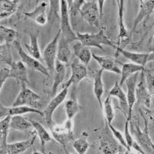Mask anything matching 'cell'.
<instances>
[{
	"label": "cell",
	"instance_id": "obj_13",
	"mask_svg": "<svg viewBox=\"0 0 154 154\" xmlns=\"http://www.w3.org/2000/svg\"><path fill=\"white\" fill-rule=\"evenodd\" d=\"M26 113H35L40 115L44 117L43 112L40 111L38 109L30 107L28 106H12L11 108L5 107L1 104L0 108V116L1 119H3L7 116H16V115H23Z\"/></svg>",
	"mask_w": 154,
	"mask_h": 154
},
{
	"label": "cell",
	"instance_id": "obj_17",
	"mask_svg": "<svg viewBox=\"0 0 154 154\" xmlns=\"http://www.w3.org/2000/svg\"><path fill=\"white\" fill-rule=\"evenodd\" d=\"M47 6V2H42L37 5L34 10L29 12H24V15L26 17L34 20L37 24L44 26L48 22V16L46 13Z\"/></svg>",
	"mask_w": 154,
	"mask_h": 154
},
{
	"label": "cell",
	"instance_id": "obj_44",
	"mask_svg": "<svg viewBox=\"0 0 154 154\" xmlns=\"http://www.w3.org/2000/svg\"><path fill=\"white\" fill-rule=\"evenodd\" d=\"M99 4V10H100V19H102L103 16V5L105 1L103 0H100V1H97Z\"/></svg>",
	"mask_w": 154,
	"mask_h": 154
},
{
	"label": "cell",
	"instance_id": "obj_11",
	"mask_svg": "<svg viewBox=\"0 0 154 154\" xmlns=\"http://www.w3.org/2000/svg\"><path fill=\"white\" fill-rule=\"evenodd\" d=\"M131 130L136 136L137 143L140 144V147H143L146 150V153H153V143L149 139L147 130L143 132L141 131L140 129V124L137 120L131 123Z\"/></svg>",
	"mask_w": 154,
	"mask_h": 154
},
{
	"label": "cell",
	"instance_id": "obj_16",
	"mask_svg": "<svg viewBox=\"0 0 154 154\" xmlns=\"http://www.w3.org/2000/svg\"><path fill=\"white\" fill-rule=\"evenodd\" d=\"M116 53L119 54H122L124 57L133 62V63L137 64V65L145 67L146 64L148 62H150L153 60V53H132L129 51H126L123 49L118 48L116 49Z\"/></svg>",
	"mask_w": 154,
	"mask_h": 154
},
{
	"label": "cell",
	"instance_id": "obj_4",
	"mask_svg": "<svg viewBox=\"0 0 154 154\" xmlns=\"http://www.w3.org/2000/svg\"><path fill=\"white\" fill-rule=\"evenodd\" d=\"M60 29L62 35L65 37L69 43L78 40L76 33L73 31L70 23L67 2L65 0L60 1Z\"/></svg>",
	"mask_w": 154,
	"mask_h": 154
},
{
	"label": "cell",
	"instance_id": "obj_2",
	"mask_svg": "<svg viewBox=\"0 0 154 154\" xmlns=\"http://www.w3.org/2000/svg\"><path fill=\"white\" fill-rule=\"evenodd\" d=\"M78 41L81 42L83 46L89 47H96L104 51L102 46H108L116 49L117 46H115L109 38L105 35L103 29H100L97 33H80L76 32Z\"/></svg>",
	"mask_w": 154,
	"mask_h": 154
},
{
	"label": "cell",
	"instance_id": "obj_28",
	"mask_svg": "<svg viewBox=\"0 0 154 154\" xmlns=\"http://www.w3.org/2000/svg\"><path fill=\"white\" fill-rule=\"evenodd\" d=\"M73 51L75 56L79 59V61L85 66H88V64L91 60L92 53L86 46H83L79 41H77L73 44Z\"/></svg>",
	"mask_w": 154,
	"mask_h": 154
},
{
	"label": "cell",
	"instance_id": "obj_3",
	"mask_svg": "<svg viewBox=\"0 0 154 154\" xmlns=\"http://www.w3.org/2000/svg\"><path fill=\"white\" fill-rule=\"evenodd\" d=\"M72 128H73L72 120L69 119L65 123L60 125H55L51 128V133L53 138L63 146L66 153H68L66 149L67 144L75 140Z\"/></svg>",
	"mask_w": 154,
	"mask_h": 154
},
{
	"label": "cell",
	"instance_id": "obj_1",
	"mask_svg": "<svg viewBox=\"0 0 154 154\" xmlns=\"http://www.w3.org/2000/svg\"><path fill=\"white\" fill-rule=\"evenodd\" d=\"M100 138V150L105 154L124 153L126 150L113 137L112 131L108 126V123L106 120L105 127L100 130L99 133Z\"/></svg>",
	"mask_w": 154,
	"mask_h": 154
},
{
	"label": "cell",
	"instance_id": "obj_14",
	"mask_svg": "<svg viewBox=\"0 0 154 154\" xmlns=\"http://www.w3.org/2000/svg\"><path fill=\"white\" fill-rule=\"evenodd\" d=\"M118 9H119V42H118V48L123 49L130 42L129 33L126 29L123 22V13H124V1L120 0L117 1Z\"/></svg>",
	"mask_w": 154,
	"mask_h": 154
},
{
	"label": "cell",
	"instance_id": "obj_15",
	"mask_svg": "<svg viewBox=\"0 0 154 154\" xmlns=\"http://www.w3.org/2000/svg\"><path fill=\"white\" fill-rule=\"evenodd\" d=\"M71 69H72V75L65 85V87L67 88L72 84L76 86L82 79L86 78L87 75V69L86 66L83 65L79 60H75L72 61V63H71Z\"/></svg>",
	"mask_w": 154,
	"mask_h": 154
},
{
	"label": "cell",
	"instance_id": "obj_20",
	"mask_svg": "<svg viewBox=\"0 0 154 154\" xmlns=\"http://www.w3.org/2000/svg\"><path fill=\"white\" fill-rule=\"evenodd\" d=\"M137 96L138 103L143 104L144 106L150 108V94L149 93L145 84V79H144V72H141V79L138 86H136V97Z\"/></svg>",
	"mask_w": 154,
	"mask_h": 154
},
{
	"label": "cell",
	"instance_id": "obj_26",
	"mask_svg": "<svg viewBox=\"0 0 154 154\" xmlns=\"http://www.w3.org/2000/svg\"><path fill=\"white\" fill-rule=\"evenodd\" d=\"M53 74H54V81H53V87H52V95L53 96H55L59 86L65 79L66 67L63 65V63L56 60V65H55V71Z\"/></svg>",
	"mask_w": 154,
	"mask_h": 154
},
{
	"label": "cell",
	"instance_id": "obj_25",
	"mask_svg": "<svg viewBox=\"0 0 154 154\" xmlns=\"http://www.w3.org/2000/svg\"><path fill=\"white\" fill-rule=\"evenodd\" d=\"M109 95L110 96H115L119 100V107H120L121 111L123 112L126 117H127L128 115V103H127V98L126 95L122 89L119 85V82L116 81L115 82V85L112 86V89L109 93Z\"/></svg>",
	"mask_w": 154,
	"mask_h": 154
},
{
	"label": "cell",
	"instance_id": "obj_35",
	"mask_svg": "<svg viewBox=\"0 0 154 154\" xmlns=\"http://www.w3.org/2000/svg\"><path fill=\"white\" fill-rule=\"evenodd\" d=\"M17 36V32L12 29L8 28L4 26H0V42L1 44L14 42L15 38Z\"/></svg>",
	"mask_w": 154,
	"mask_h": 154
},
{
	"label": "cell",
	"instance_id": "obj_21",
	"mask_svg": "<svg viewBox=\"0 0 154 154\" xmlns=\"http://www.w3.org/2000/svg\"><path fill=\"white\" fill-rule=\"evenodd\" d=\"M154 8V2L152 0H149V1H143L140 0V9H139V12L137 14V17L135 19L134 23H133V30L132 32L134 31L138 26L140 22L143 20L144 18L148 17L150 14L153 12Z\"/></svg>",
	"mask_w": 154,
	"mask_h": 154
},
{
	"label": "cell",
	"instance_id": "obj_24",
	"mask_svg": "<svg viewBox=\"0 0 154 154\" xmlns=\"http://www.w3.org/2000/svg\"><path fill=\"white\" fill-rule=\"evenodd\" d=\"M103 69H100L96 71L94 77H93V79H94V82H93V93H94L96 100H98V103L100 104L102 110L103 109V102H102V98H103V95L104 92L103 82Z\"/></svg>",
	"mask_w": 154,
	"mask_h": 154
},
{
	"label": "cell",
	"instance_id": "obj_10",
	"mask_svg": "<svg viewBox=\"0 0 154 154\" xmlns=\"http://www.w3.org/2000/svg\"><path fill=\"white\" fill-rule=\"evenodd\" d=\"M139 73L136 72L133 75H130L126 81V87H127V103H128V115L126 119L130 121L132 119V114H133V107L134 106L135 102L137 100L136 97V86H137V79H138Z\"/></svg>",
	"mask_w": 154,
	"mask_h": 154
},
{
	"label": "cell",
	"instance_id": "obj_42",
	"mask_svg": "<svg viewBox=\"0 0 154 154\" xmlns=\"http://www.w3.org/2000/svg\"><path fill=\"white\" fill-rule=\"evenodd\" d=\"M129 123H130V121L126 119V123H125V130H124L125 137H126V138H125V140H126V143H127L129 148L131 149H132V146H133L134 140H133V137H132L131 134H130V133Z\"/></svg>",
	"mask_w": 154,
	"mask_h": 154
},
{
	"label": "cell",
	"instance_id": "obj_37",
	"mask_svg": "<svg viewBox=\"0 0 154 154\" xmlns=\"http://www.w3.org/2000/svg\"><path fill=\"white\" fill-rule=\"evenodd\" d=\"M66 113L69 119H72L79 110V106L75 97L67 100L65 103Z\"/></svg>",
	"mask_w": 154,
	"mask_h": 154
},
{
	"label": "cell",
	"instance_id": "obj_30",
	"mask_svg": "<svg viewBox=\"0 0 154 154\" xmlns=\"http://www.w3.org/2000/svg\"><path fill=\"white\" fill-rule=\"evenodd\" d=\"M27 34L30 38V44L25 43L24 46L26 49L28 51L29 54L37 60H39L41 59V53L39 48H38V36L36 33H33L31 32H27Z\"/></svg>",
	"mask_w": 154,
	"mask_h": 154
},
{
	"label": "cell",
	"instance_id": "obj_31",
	"mask_svg": "<svg viewBox=\"0 0 154 154\" xmlns=\"http://www.w3.org/2000/svg\"><path fill=\"white\" fill-rule=\"evenodd\" d=\"M19 1L18 0H4L1 1L0 7V18L1 19L8 18L14 13L17 9L18 4Z\"/></svg>",
	"mask_w": 154,
	"mask_h": 154
},
{
	"label": "cell",
	"instance_id": "obj_12",
	"mask_svg": "<svg viewBox=\"0 0 154 154\" xmlns=\"http://www.w3.org/2000/svg\"><path fill=\"white\" fill-rule=\"evenodd\" d=\"M68 89L69 88L65 87L59 94L55 96L49 102V103L45 109V110L43 111L44 119L49 126H50L53 123V115L56 108L66 98V96L68 94Z\"/></svg>",
	"mask_w": 154,
	"mask_h": 154
},
{
	"label": "cell",
	"instance_id": "obj_19",
	"mask_svg": "<svg viewBox=\"0 0 154 154\" xmlns=\"http://www.w3.org/2000/svg\"><path fill=\"white\" fill-rule=\"evenodd\" d=\"M66 2L70 23L74 31V29H76L79 16H81L80 9L82 4L84 3V0H68Z\"/></svg>",
	"mask_w": 154,
	"mask_h": 154
},
{
	"label": "cell",
	"instance_id": "obj_40",
	"mask_svg": "<svg viewBox=\"0 0 154 154\" xmlns=\"http://www.w3.org/2000/svg\"><path fill=\"white\" fill-rule=\"evenodd\" d=\"M152 70L146 69H145L144 70V74L146 75V80L145 82L146 83V89L150 94L151 96H153V73L151 72Z\"/></svg>",
	"mask_w": 154,
	"mask_h": 154
},
{
	"label": "cell",
	"instance_id": "obj_23",
	"mask_svg": "<svg viewBox=\"0 0 154 154\" xmlns=\"http://www.w3.org/2000/svg\"><path fill=\"white\" fill-rule=\"evenodd\" d=\"M57 58L58 61L62 63H68L72 56L71 49L69 48V42L63 35H60V38L58 42Z\"/></svg>",
	"mask_w": 154,
	"mask_h": 154
},
{
	"label": "cell",
	"instance_id": "obj_22",
	"mask_svg": "<svg viewBox=\"0 0 154 154\" xmlns=\"http://www.w3.org/2000/svg\"><path fill=\"white\" fill-rule=\"evenodd\" d=\"M92 56L100 65V69L109 72H112L114 73L120 74L121 70L117 66L114 58L109 57V56H100L96 55L95 53H92Z\"/></svg>",
	"mask_w": 154,
	"mask_h": 154
},
{
	"label": "cell",
	"instance_id": "obj_8",
	"mask_svg": "<svg viewBox=\"0 0 154 154\" xmlns=\"http://www.w3.org/2000/svg\"><path fill=\"white\" fill-rule=\"evenodd\" d=\"M61 29H59L56 36L51 41L43 52V59L46 63L47 69L50 73H54L55 65H56V58L57 56L58 42L61 35Z\"/></svg>",
	"mask_w": 154,
	"mask_h": 154
},
{
	"label": "cell",
	"instance_id": "obj_5",
	"mask_svg": "<svg viewBox=\"0 0 154 154\" xmlns=\"http://www.w3.org/2000/svg\"><path fill=\"white\" fill-rule=\"evenodd\" d=\"M40 100V96L37 93H34L30 89L26 88V83H22L21 91L12 104V106H28L33 107L38 109L39 106H41V104L39 103Z\"/></svg>",
	"mask_w": 154,
	"mask_h": 154
},
{
	"label": "cell",
	"instance_id": "obj_39",
	"mask_svg": "<svg viewBox=\"0 0 154 154\" xmlns=\"http://www.w3.org/2000/svg\"><path fill=\"white\" fill-rule=\"evenodd\" d=\"M108 126H109V129H110L111 131H112L114 137L116 139V140H117L118 142H119L121 145L124 147L125 149H126V151H127V152H130V151H131V149L129 148V146H128L127 143H126V140H125L124 137H123V135L121 134L120 132L118 131V130H116V128H114L113 126H112V124H111V123H108Z\"/></svg>",
	"mask_w": 154,
	"mask_h": 154
},
{
	"label": "cell",
	"instance_id": "obj_6",
	"mask_svg": "<svg viewBox=\"0 0 154 154\" xmlns=\"http://www.w3.org/2000/svg\"><path fill=\"white\" fill-rule=\"evenodd\" d=\"M80 14L89 25L100 28V16L96 1H84L80 9Z\"/></svg>",
	"mask_w": 154,
	"mask_h": 154
},
{
	"label": "cell",
	"instance_id": "obj_18",
	"mask_svg": "<svg viewBox=\"0 0 154 154\" xmlns=\"http://www.w3.org/2000/svg\"><path fill=\"white\" fill-rule=\"evenodd\" d=\"M9 78H13L19 81H21L22 83H29L28 73H27L26 66L22 61L14 62L10 66Z\"/></svg>",
	"mask_w": 154,
	"mask_h": 154
},
{
	"label": "cell",
	"instance_id": "obj_27",
	"mask_svg": "<svg viewBox=\"0 0 154 154\" xmlns=\"http://www.w3.org/2000/svg\"><path fill=\"white\" fill-rule=\"evenodd\" d=\"M145 67L137 65L135 63H123L122 65V69H121V79L120 82L119 83V86L122 87L124 84L125 81L136 72H142L145 70Z\"/></svg>",
	"mask_w": 154,
	"mask_h": 154
},
{
	"label": "cell",
	"instance_id": "obj_9",
	"mask_svg": "<svg viewBox=\"0 0 154 154\" xmlns=\"http://www.w3.org/2000/svg\"><path fill=\"white\" fill-rule=\"evenodd\" d=\"M37 135L36 131L31 132L29 139L21 142H16L13 143H8L5 146L0 148V152L2 154H19L23 153L34 144Z\"/></svg>",
	"mask_w": 154,
	"mask_h": 154
},
{
	"label": "cell",
	"instance_id": "obj_34",
	"mask_svg": "<svg viewBox=\"0 0 154 154\" xmlns=\"http://www.w3.org/2000/svg\"><path fill=\"white\" fill-rule=\"evenodd\" d=\"M89 134L86 131L82 132L79 138L74 140L73 147L78 153L84 154L88 150L89 147V143L87 141Z\"/></svg>",
	"mask_w": 154,
	"mask_h": 154
},
{
	"label": "cell",
	"instance_id": "obj_33",
	"mask_svg": "<svg viewBox=\"0 0 154 154\" xmlns=\"http://www.w3.org/2000/svg\"><path fill=\"white\" fill-rule=\"evenodd\" d=\"M12 116H7L3 119H1L0 122V148L7 145V137L9 135V130L10 128V121Z\"/></svg>",
	"mask_w": 154,
	"mask_h": 154
},
{
	"label": "cell",
	"instance_id": "obj_36",
	"mask_svg": "<svg viewBox=\"0 0 154 154\" xmlns=\"http://www.w3.org/2000/svg\"><path fill=\"white\" fill-rule=\"evenodd\" d=\"M12 54L11 53V48L9 44L4 43L0 45V61L1 64L9 65L10 66L14 63L12 60Z\"/></svg>",
	"mask_w": 154,
	"mask_h": 154
},
{
	"label": "cell",
	"instance_id": "obj_32",
	"mask_svg": "<svg viewBox=\"0 0 154 154\" xmlns=\"http://www.w3.org/2000/svg\"><path fill=\"white\" fill-rule=\"evenodd\" d=\"M30 127H32V125L30 120L24 118L22 115L12 116V118H11V129L23 131V130H28Z\"/></svg>",
	"mask_w": 154,
	"mask_h": 154
},
{
	"label": "cell",
	"instance_id": "obj_29",
	"mask_svg": "<svg viewBox=\"0 0 154 154\" xmlns=\"http://www.w3.org/2000/svg\"><path fill=\"white\" fill-rule=\"evenodd\" d=\"M32 127L34 128V130L36 131L37 135L39 137L41 143V152L42 153H45V146H46V143L49 142L53 140L51 137L50 134L47 132V130L44 128V126L39 123L36 122L35 120H30Z\"/></svg>",
	"mask_w": 154,
	"mask_h": 154
},
{
	"label": "cell",
	"instance_id": "obj_7",
	"mask_svg": "<svg viewBox=\"0 0 154 154\" xmlns=\"http://www.w3.org/2000/svg\"><path fill=\"white\" fill-rule=\"evenodd\" d=\"M13 43H14V46L16 47V50H17L18 53H19V56L21 58L22 62L24 63L25 65L27 67H29V68L32 69L36 70L38 72H41V73L45 75L46 76H49V73L47 68L44 66L38 60L34 59L29 54H27L23 50V47L21 46V43H20V42L19 40H16Z\"/></svg>",
	"mask_w": 154,
	"mask_h": 154
},
{
	"label": "cell",
	"instance_id": "obj_41",
	"mask_svg": "<svg viewBox=\"0 0 154 154\" xmlns=\"http://www.w3.org/2000/svg\"><path fill=\"white\" fill-rule=\"evenodd\" d=\"M51 4V9L49 11V16H48V19H49V22H52L54 20V18H59L60 19V17H58L57 15V11L59 10V4H60V1H49Z\"/></svg>",
	"mask_w": 154,
	"mask_h": 154
},
{
	"label": "cell",
	"instance_id": "obj_38",
	"mask_svg": "<svg viewBox=\"0 0 154 154\" xmlns=\"http://www.w3.org/2000/svg\"><path fill=\"white\" fill-rule=\"evenodd\" d=\"M111 96L109 95H108V96L106 99L103 105V110L104 111V113H105L106 116V120L107 121L108 123H111L112 121L114 119V110L112 106V103H111Z\"/></svg>",
	"mask_w": 154,
	"mask_h": 154
},
{
	"label": "cell",
	"instance_id": "obj_43",
	"mask_svg": "<svg viewBox=\"0 0 154 154\" xmlns=\"http://www.w3.org/2000/svg\"><path fill=\"white\" fill-rule=\"evenodd\" d=\"M10 69L6 68V67H1L0 69V89H2L4 82L6 81V79H9V74Z\"/></svg>",
	"mask_w": 154,
	"mask_h": 154
}]
</instances>
